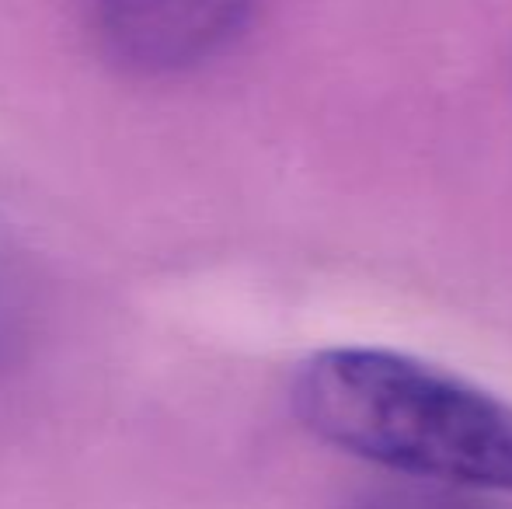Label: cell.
Here are the masks:
<instances>
[{"label": "cell", "instance_id": "3", "mask_svg": "<svg viewBox=\"0 0 512 509\" xmlns=\"http://www.w3.org/2000/svg\"><path fill=\"white\" fill-rule=\"evenodd\" d=\"M485 492L453 489V485H432V482H411L398 489H380L366 496L363 509H502L499 503L481 499Z\"/></svg>", "mask_w": 512, "mask_h": 509}, {"label": "cell", "instance_id": "1", "mask_svg": "<svg viewBox=\"0 0 512 509\" xmlns=\"http://www.w3.org/2000/svg\"><path fill=\"white\" fill-rule=\"evenodd\" d=\"M293 412L317 440L408 482L512 496V405L394 349L338 346L300 363Z\"/></svg>", "mask_w": 512, "mask_h": 509}, {"label": "cell", "instance_id": "2", "mask_svg": "<svg viewBox=\"0 0 512 509\" xmlns=\"http://www.w3.org/2000/svg\"><path fill=\"white\" fill-rule=\"evenodd\" d=\"M255 0H88L98 32L133 67L178 70L220 53Z\"/></svg>", "mask_w": 512, "mask_h": 509}]
</instances>
